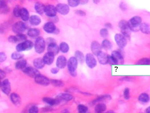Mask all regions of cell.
Listing matches in <instances>:
<instances>
[{
	"mask_svg": "<svg viewBox=\"0 0 150 113\" xmlns=\"http://www.w3.org/2000/svg\"><path fill=\"white\" fill-rule=\"evenodd\" d=\"M108 63L111 65L122 64L124 63V59L119 52L113 51L111 56L109 57Z\"/></svg>",
	"mask_w": 150,
	"mask_h": 113,
	"instance_id": "1",
	"label": "cell"
},
{
	"mask_svg": "<svg viewBox=\"0 0 150 113\" xmlns=\"http://www.w3.org/2000/svg\"><path fill=\"white\" fill-rule=\"evenodd\" d=\"M119 26L122 34L126 38H130L131 30L129 28L128 22L124 20H121L119 23Z\"/></svg>",
	"mask_w": 150,
	"mask_h": 113,
	"instance_id": "2",
	"label": "cell"
},
{
	"mask_svg": "<svg viewBox=\"0 0 150 113\" xmlns=\"http://www.w3.org/2000/svg\"><path fill=\"white\" fill-rule=\"evenodd\" d=\"M142 19L139 16L133 17L128 22L129 28L131 31L136 32L140 30Z\"/></svg>",
	"mask_w": 150,
	"mask_h": 113,
	"instance_id": "3",
	"label": "cell"
},
{
	"mask_svg": "<svg viewBox=\"0 0 150 113\" xmlns=\"http://www.w3.org/2000/svg\"><path fill=\"white\" fill-rule=\"evenodd\" d=\"M78 61L75 57H71L68 62V68L71 75L73 77L77 75V68Z\"/></svg>",
	"mask_w": 150,
	"mask_h": 113,
	"instance_id": "4",
	"label": "cell"
},
{
	"mask_svg": "<svg viewBox=\"0 0 150 113\" xmlns=\"http://www.w3.org/2000/svg\"><path fill=\"white\" fill-rule=\"evenodd\" d=\"M34 46L36 52L39 54L43 53L45 47V42L44 38L41 37L37 38L35 43Z\"/></svg>",
	"mask_w": 150,
	"mask_h": 113,
	"instance_id": "5",
	"label": "cell"
},
{
	"mask_svg": "<svg viewBox=\"0 0 150 113\" xmlns=\"http://www.w3.org/2000/svg\"><path fill=\"white\" fill-rule=\"evenodd\" d=\"M33 46V43L31 41L26 40L18 44L16 47V49L17 51L21 52L31 50Z\"/></svg>",
	"mask_w": 150,
	"mask_h": 113,
	"instance_id": "6",
	"label": "cell"
},
{
	"mask_svg": "<svg viewBox=\"0 0 150 113\" xmlns=\"http://www.w3.org/2000/svg\"><path fill=\"white\" fill-rule=\"evenodd\" d=\"M26 25L23 22L19 21L13 25L12 30L14 33L19 34H22L26 30Z\"/></svg>",
	"mask_w": 150,
	"mask_h": 113,
	"instance_id": "7",
	"label": "cell"
},
{
	"mask_svg": "<svg viewBox=\"0 0 150 113\" xmlns=\"http://www.w3.org/2000/svg\"><path fill=\"white\" fill-rule=\"evenodd\" d=\"M115 39L117 45L121 48H123L127 44L126 38L122 34H117L115 35Z\"/></svg>",
	"mask_w": 150,
	"mask_h": 113,
	"instance_id": "8",
	"label": "cell"
},
{
	"mask_svg": "<svg viewBox=\"0 0 150 113\" xmlns=\"http://www.w3.org/2000/svg\"><path fill=\"white\" fill-rule=\"evenodd\" d=\"M23 71L26 75L32 78H35L40 74L38 70L31 67H26L23 69Z\"/></svg>",
	"mask_w": 150,
	"mask_h": 113,
	"instance_id": "9",
	"label": "cell"
},
{
	"mask_svg": "<svg viewBox=\"0 0 150 113\" xmlns=\"http://www.w3.org/2000/svg\"><path fill=\"white\" fill-rule=\"evenodd\" d=\"M35 81L37 83L44 86H48L50 82V80L47 77L40 74L35 78Z\"/></svg>",
	"mask_w": 150,
	"mask_h": 113,
	"instance_id": "10",
	"label": "cell"
},
{
	"mask_svg": "<svg viewBox=\"0 0 150 113\" xmlns=\"http://www.w3.org/2000/svg\"><path fill=\"white\" fill-rule=\"evenodd\" d=\"M1 89L2 92L6 95H9L11 91V86L8 79H5L1 82Z\"/></svg>",
	"mask_w": 150,
	"mask_h": 113,
	"instance_id": "11",
	"label": "cell"
},
{
	"mask_svg": "<svg viewBox=\"0 0 150 113\" xmlns=\"http://www.w3.org/2000/svg\"><path fill=\"white\" fill-rule=\"evenodd\" d=\"M57 11L56 7L53 5H49L45 7L44 13L49 17H53L56 16Z\"/></svg>",
	"mask_w": 150,
	"mask_h": 113,
	"instance_id": "12",
	"label": "cell"
},
{
	"mask_svg": "<svg viewBox=\"0 0 150 113\" xmlns=\"http://www.w3.org/2000/svg\"><path fill=\"white\" fill-rule=\"evenodd\" d=\"M27 39V37L25 35L23 34H19L17 35L10 36L8 38V41L12 43H17L26 40Z\"/></svg>",
	"mask_w": 150,
	"mask_h": 113,
	"instance_id": "13",
	"label": "cell"
},
{
	"mask_svg": "<svg viewBox=\"0 0 150 113\" xmlns=\"http://www.w3.org/2000/svg\"><path fill=\"white\" fill-rule=\"evenodd\" d=\"M43 29L44 31L48 33H57L58 30L53 22H50L45 24L43 26Z\"/></svg>",
	"mask_w": 150,
	"mask_h": 113,
	"instance_id": "14",
	"label": "cell"
},
{
	"mask_svg": "<svg viewBox=\"0 0 150 113\" xmlns=\"http://www.w3.org/2000/svg\"><path fill=\"white\" fill-rule=\"evenodd\" d=\"M86 64L89 68H93L97 65V61L93 55L91 54H87L86 57Z\"/></svg>",
	"mask_w": 150,
	"mask_h": 113,
	"instance_id": "15",
	"label": "cell"
},
{
	"mask_svg": "<svg viewBox=\"0 0 150 113\" xmlns=\"http://www.w3.org/2000/svg\"><path fill=\"white\" fill-rule=\"evenodd\" d=\"M57 12L63 15H67L69 12V8L67 5L60 3L56 6Z\"/></svg>",
	"mask_w": 150,
	"mask_h": 113,
	"instance_id": "16",
	"label": "cell"
},
{
	"mask_svg": "<svg viewBox=\"0 0 150 113\" xmlns=\"http://www.w3.org/2000/svg\"><path fill=\"white\" fill-rule=\"evenodd\" d=\"M97 56L99 63L101 64L105 65L108 63L109 56L105 53L101 51L98 52Z\"/></svg>",
	"mask_w": 150,
	"mask_h": 113,
	"instance_id": "17",
	"label": "cell"
},
{
	"mask_svg": "<svg viewBox=\"0 0 150 113\" xmlns=\"http://www.w3.org/2000/svg\"><path fill=\"white\" fill-rule=\"evenodd\" d=\"M59 103L62 101L68 102L72 100L73 97L72 95L67 93H61L57 95L56 98Z\"/></svg>",
	"mask_w": 150,
	"mask_h": 113,
	"instance_id": "18",
	"label": "cell"
},
{
	"mask_svg": "<svg viewBox=\"0 0 150 113\" xmlns=\"http://www.w3.org/2000/svg\"><path fill=\"white\" fill-rule=\"evenodd\" d=\"M67 59L64 56H61L57 58L56 65L57 68L59 69H63L65 68L67 65Z\"/></svg>",
	"mask_w": 150,
	"mask_h": 113,
	"instance_id": "19",
	"label": "cell"
},
{
	"mask_svg": "<svg viewBox=\"0 0 150 113\" xmlns=\"http://www.w3.org/2000/svg\"><path fill=\"white\" fill-rule=\"evenodd\" d=\"M102 48L101 45H100L98 42L96 41H93L91 44V50L94 55L97 56L98 52L101 51Z\"/></svg>",
	"mask_w": 150,
	"mask_h": 113,
	"instance_id": "20",
	"label": "cell"
},
{
	"mask_svg": "<svg viewBox=\"0 0 150 113\" xmlns=\"http://www.w3.org/2000/svg\"><path fill=\"white\" fill-rule=\"evenodd\" d=\"M59 50V48L56 44V43L48 44V52L51 53L53 54L56 56L58 54Z\"/></svg>",
	"mask_w": 150,
	"mask_h": 113,
	"instance_id": "21",
	"label": "cell"
},
{
	"mask_svg": "<svg viewBox=\"0 0 150 113\" xmlns=\"http://www.w3.org/2000/svg\"><path fill=\"white\" fill-rule=\"evenodd\" d=\"M55 55L50 52H48L45 54L43 59L45 64L49 65L52 64L55 59Z\"/></svg>",
	"mask_w": 150,
	"mask_h": 113,
	"instance_id": "22",
	"label": "cell"
},
{
	"mask_svg": "<svg viewBox=\"0 0 150 113\" xmlns=\"http://www.w3.org/2000/svg\"><path fill=\"white\" fill-rule=\"evenodd\" d=\"M20 17L24 21H27L29 20V14L27 9L25 8H21L20 12Z\"/></svg>",
	"mask_w": 150,
	"mask_h": 113,
	"instance_id": "23",
	"label": "cell"
},
{
	"mask_svg": "<svg viewBox=\"0 0 150 113\" xmlns=\"http://www.w3.org/2000/svg\"><path fill=\"white\" fill-rule=\"evenodd\" d=\"M33 64L34 67L37 69H41L44 68L45 63H44L43 59L38 58L34 60Z\"/></svg>",
	"mask_w": 150,
	"mask_h": 113,
	"instance_id": "24",
	"label": "cell"
},
{
	"mask_svg": "<svg viewBox=\"0 0 150 113\" xmlns=\"http://www.w3.org/2000/svg\"><path fill=\"white\" fill-rule=\"evenodd\" d=\"M10 100L12 103L15 105H19L21 103V98L16 93H12L10 95Z\"/></svg>",
	"mask_w": 150,
	"mask_h": 113,
	"instance_id": "25",
	"label": "cell"
},
{
	"mask_svg": "<svg viewBox=\"0 0 150 113\" xmlns=\"http://www.w3.org/2000/svg\"><path fill=\"white\" fill-rule=\"evenodd\" d=\"M29 20L30 23L33 26H37L40 24L41 22L40 18L37 15H32L30 17Z\"/></svg>",
	"mask_w": 150,
	"mask_h": 113,
	"instance_id": "26",
	"label": "cell"
},
{
	"mask_svg": "<svg viewBox=\"0 0 150 113\" xmlns=\"http://www.w3.org/2000/svg\"><path fill=\"white\" fill-rule=\"evenodd\" d=\"M0 9L1 13L3 14H7L9 13V9L5 0H0Z\"/></svg>",
	"mask_w": 150,
	"mask_h": 113,
	"instance_id": "27",
	"label": "cell"
},
{
	"mask_svg": "<svg viewBox=\"0 0 150 113\" xmlns=\"http://www.w3.org/2000/svg\"><path fill=\"white\" fill-rule=\"evenodd\" d=\"M45 7L44 5L40 2H37L35 5V9L36 12L39 15H42L44 13Z\"/></svg>",
	"mask_w": 150,
	"mask_h": 113,
	"instance_id": "28",
	"label": "cell"
},
{
	"mask_svg": "<svg viewBox=\"0 0 150 113\" xmlns=\"http://www.w3.org/2000/svg\"><path fill=\"white\" fill-rule=\"evenodd\" d=\"M43 101L49 105L53 106L57 105L59 104L57 99H54V98H50V97H44L43 98Z\"/></svg>",
	"mask_w": 150,
	"mask_h": 113,
	"instance_id": "29",
	"label": "cell"
},
{
	"mask_svg": "<svg viewBox=\"0 0 150 113\" xmlns=\"http://www.w3.org/2000/svg\"><path fill=\"white\" fill-rule=\"evenodd\" d=\"M40 30L37 28H31L27 32V35L31 38H35L39 35Z\"/></svg>",
	"mask_w": 150,
	"mask_h": 113,
	"instance_id": "30",
	"label": "cell"
},
{
	"mask_svg": "<svg viewBox=\"0 0 150 113\" xmlns=\"http://www.w3.org/2000/svg\"><path fill=\"white\" fill-rule=\"evenodd\" d=\"M75 56L78 62L80 63L83 64L85 62V56L83 54L80 50H77L75 52Z\"/></svg>",
	"mask_w": 150,
	"mask_h": 113,
	"instance_id": "31",
	"label": "cell"
},
{
	"mask_svg": "<svg viewBox=\"0 0 150 113\" xmlns=\"http://www.w3.org/2000/svg\"><path fill=\"white\" fill-rule=\"evenodd\" d=\"M27 62L25 60H21L18 61L15 64V68L17 69H23L26 68Z\"/></svg>",
	"mask_w": 150,
	"mask_h": 113,
	"instance_id": "32",
	"label": "cell"
},
{
	"mask_svg": "<svg viewBox=\"0 0 150 113\" xmlns=\"http://www.w3.org/2000/svg\"><path fill=\"white\" fill-rule=\"evenodd\" d=\"M107 107L106 105L103 103H99L95 108V111L97 113H102L106 110Z\"/></svg>",
	"mask_w": 150,
	"mask_h": 113,
	"instance_id": "33",
	"label": "cell"
},
{
	"mask_svg": "<svg viewBox=\"0 0 150 113\" xmlns=\"http://www.w3.org/2000/svg\"><path fill=\"white\" fill-rule=\"evenodd\" d=\"M140 30L144 34H148L150 33V27L148 24L145 23L141 24L140 25Z\"/></svg>",
	"mask_w": 150,
	"mask_h": 113,
	"instance_id": "34",
	"label": "cell"
},
{
	"mask_svg": "<svg viewBox=\"0 0 150 113\" xmlns=\"http://www.w3.org/2000/svg\"><path fill=\"white\" fill-rule=\"evenodd\" d=\"M111 99V97L109 95H104L100 96L97 98V99L95 100L92 102V104H95L96 103H98V102H103V101H105L106 100H109Z\"/></svg>",
	"mask_w": 150,
	"mask_h": 113,
	"instance_id": "35",
	"label": "cell"
},
{
	"mask_svg": "<svg viewBox=\"0 0 150 113\" xmlns=\"http://www.w3.org/2000/svg\"><path fill=\"white\" fill-rule=\"evenodd\" d=\"M101 46L104 50H109L112 48V44L110 41L105 39L102 42Z\"/></svg>",
	"mask_w": 150,
	"mask_h": 113,
	"instance_id": "36",
	"label": "cell"
},
{
	"mask_svg": "<svg viewBox=\"0 0 150 113\" xmlns=\"http://www.w3.org/2000/svg\"><path fill=\"white\" fill-rule=\"evenodd\" d=\"M138 100L142 103H147L149 102V96L147 93H142L139 96Z\"/></svg>",
	"mask_w": 150,
	"mask_h": 113,
	"instance_id": "37",
	"label": "cell"
},
{
	"mask_svg": "<svg viewBox=\"0 0 150 113\" xmlns=\"http://www.w3.org/2000/svg\"><path fill=\"white\" fill-rule=\"evenodd\" d=\"M69 46L68 44L65 42H62L60 44L59 50L61 52L63 53H66L68 52L69 50Z\"/></svg>",
	"mask_w": 150,
	"mask_h": 113,
	"instance_id": "38",
	"label": "cell"
},
{
	"mask_svg": "<svg viewBox=\"0 0 150 113\" xmlns=\"http://www.w3.org/2000/svg\"><path fill=\"white\" fill-rule=\"evenodd\" d=\"M50 82L53 86L56 87H62L64 85V83L63 81L60 80L52 79L50 80Z\"/></svg>",
	"mask_w": 150,
	"mask_h": 113,
	"instance_id": "39",
	"label": "cell"
},
{
	"mask_svg": "<svg viewBox=\"0 0 150 113\" xmlns=\"http://www.w3.org/2000/svg\"><path fill=\"white\" fill-rule=\"evenodd\" d=\"M24 55L20 53L19 52H15L12 54L11 57L12 59L14 60H20L23 57Z\"/></svg>",
	"mask_w": 150,
	"mask_h": 113,
	"instance_id": "40",
	"label": "cell"
},
{
	"mask_svg": "<svg viewBox=\"0 0 150 113\" xmlns=\"http://www.w3.org/2000/svg\"><path fill=\"white\" fill-rule=\"evenodd\" d=\"M68 5L72 7H77L80 4V0H68Z\"/></svg>",
	"mask_w": 150,
	"mask_h": 113,
	"instance_id": "41",
	"label": "cell"
},
{
	"mask_svg": "<svg viewBox=\"0 0 150 113\" xmlns=\"http://www.w3.org/2000/svg\"><path fill=\"white\" fill-rule=\"evenodd\" d=\"M78 110L79 113H85L87 112L88 109L87 107L82 104H80L78 106Z\"/></svg>",
	"mask_w": 150,
	"mask_h": 113,
	"instance_id": "42",
	"label": "cell"
},
{
	"mask_svg": "<svg viewBox=\"0 0 150 113\" xmlns=\"http://www.w3.org/2000/svg\"><path fill=\"white\" fill-rule=\"evenodd\" d=\"M150 64V59L148 58L141 59L138 61L136 64L139 65H147Z\"/></svg>",
	"mask_w": 150,
	"mask_h": 113,
	"instance_id": "43",
	"label": "cell"
},
{
	"mask_svg": "<svg viewBox=\"0 0 150 113\" xmlns=\"http://www.w3.org/2000/svg\"><path fill=\"white\" fill-rule=\"evenodd\" d=\"M100 34L102 38H105L107 37L109 35V32L107 28H102L100 31Z\"/></svg>",
	"mask_w": 150,
	"mask_h": 113,
	"instance_id": "44",
	"label": "cell"
},
{
	"mask_svg": "<svg viewBox=\"0 0 150 113\" xmlns=\"http://www.w3.org/2000/svg\"><path fill=\"white\" fill-rule=\"evenodd\" d=\"M20 7L19 6H16L14 8V10H13V14L14 16L16 17H20Z\"/></svg>",
	"mask_w": 150,
	"mask_h": 113,
	"instance_id": "45",
	"label": "cell"
},
{
	"mask_svg": "<svg viewBox=\"0 0 150 113\" xmlns=\"http://www.w3.org/2000/svg\"><path fill=\"white\" fill-rule=\"evenodd\" d=\"M123 96H124L125 99L126 100H128L130 98L129 90L128 88L125 89L124 92H123Z\"/></svg>",
	"mask_w": 150,
	"mask_h": 113,
	"instance_id": "46",
	"label": "cell"
},
{
	"mask_svg": "<svg viewBox=\"0 0 150 113\" xmlns=\"http://www.w3.org/2000/svg\"><path fill=\"white\" fill-rule=\"evenodd\" d=\"M38 107L36 106H31L29 110V112L30 113H37L38 112Z\"/></svg>",
	"mask_w": 150,
	"mask_h": 113,
	"instance_id": "47",
	"label": "cell"
},
{
	"mask_svg": "<svg viewBox=\"0 0 150 113\" xmlns=\"http://www.w3.org/2000/svg\"><path fill=\"white\" fill-rule=\"evenodd\" d=\"M7 59V56L3 52L0 53V62L1 63L4 62Z\"/></svg>",
	"mask_w": 150,
	"mask_h": 113,
	"instance_id": "48",
	"label": "cell"
},
{
	"mask_svg": "<svg viewBox=\"0 0 150 113\" xmlns=\"http://www.w3.org/2000/svg\"><path fill=\"white\" fill-rule=\"evenodd\" d=\"M75 13L77 15L81 16H85L86 15V13L83 11L81 10H77L75 11Z\"/></svg>",
	"mask_w": 150,
	"mask_h": 113,
	"instance_id": "49",
	"label": "cell"
},
{
	"mask_svg": "<svg viewBox=\"0 0 150 113\" xmlns=\"http://www.w3.org/2000/svg\"><path fill=\"white\" fill-rule=\"evenodd\" d=\"M119 7L121 10L123 11H125L127 9V5H126L125 3H123V2H121V3H120Z\"/></svg>",
	"mask_w": 150,
	"mask_h": 113,
	"instance_id": "50",
	"label": "cell"
},
{
	"mask_svg": "<svg viewBox=\"0 0 150 113\" xmlns=\"http://www.w3.org/2000/svg\"><path fill=\"white\" fill-rule=\"evenodd\" d=\"M6 76L5 72L4 71L1 69L0 71V77H1V80L2 79H4Z\"/></svg>",
	"mask_w": 150,
	"mask_h": 113,
	"instance_id": "51",
	"label": "cell"
},
{
	"mask_svg": "<svg viewBox=\"0 0 150 113\" xmlns=\"http://www.w3.org/2000/svg\"><path fill=\"white\" fill-rule=\"evenodd\" d=\"M47 42L48 44H52V43H56V41H55V39L52 38H49L47 39Z\"/></svg>",
	"mask_w": 150,
	"mask_h": 113,
	"instance_id": "52",
	"label": "cell"
},
{
	"mask_svg": "<svg viewBox=\"0 0 150 113\" xmlns=\"http://www.w3.org/2000/svg\"><path fill=\"white\" fill-rule=\"evenodd\" d=\"M59 71V68H53L51 70V73L53 74H56Z\"/></svg>",
	"mask_w": 150,
	"mask_h": 113,
	"instance_id": "53",
	"label": "cell"
},
{
	"mask_svg": "<svg viewBox=\"0 0 150 113\" xmlns=\"http://www.w3.org/2000/svg\"><path fill=\"white\" fill-rule=\"evenodd\" d=\"M105 26L106 28L110 29L112 28V25H111V24L110 23H107L105 24Z\"/></svg>",
	"mask_w": 150,
	"mask_h": 113,
	"instance_id": "54",
	"label": "cell"
},
{
	"mask_svg": "<svg viewBox=\"0 0 150 113\" xmlns=\"http://www.w3.org/2000/svg\"><path fill=\"white\" fill-rule=\"evenodd\" d=\"M89 2V0H80V4L85 5L87 4Z\"/></svg>",
	"mask_w": 150,
	"mask_h": 113,
	"instance_id": "55",
	"label": "cell"
},
{
	"mask_svg": "<svg viewBox=\"0 0 150 113\" xmlns=\"http://www.w3.org/2000/svg\"><path fill=\"white\" fill-rule=\"evenodd\" d=\"M146 111V113H150V106L148 107V108L146 109V111Z\"/></svg>",
	"mask_w": 150,
	"mask_h": 113,
	"instance_id": "56",
	"label": "cell"
},
{
	"mask_svg": "<svg viewBox=\"0 0 150 113\" xmlns=\"http://www.w3.org/2000/svg\"><path fill=\"white\" fill-rule=\"evenodd\" d=\"M93 3L95 4H98L100 1V0H93Z\"/></svg>",
	"mask_w": 150,
	"mask_h": 113,
	"instance_id": "57",
	"label": "cell"
},
{
	"mask_svg": "<svg viewBox=\"0 0 150 113\" xmlns=\"http://www.w3.org/2000/svg\"><path fill=\"white\" fill-rule=\"evenodd\" d=\"M63 112L67 113V112H68V110H67V109H65V110H63Z\"/></svg>",
	"mask_w": 150,
	"mask_h": 113,
	"instance_id": "58",
	"label": "cell"
}]
</instances>
